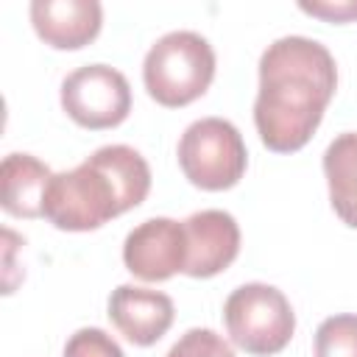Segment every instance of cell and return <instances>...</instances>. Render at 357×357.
<instances>
[{
  "mask_svg": "<svg viewBox=\"0 0 357 357\" xmlns=\"http://www.w3.org/2000/svg\"><path fill=\"white\" fill-rule=\"evenodd\" d=\"M337 89V64L310 36H282L259 56L254 126L268 151L293 153L310 142Z\"/></svg>",
  "mask_w": 357,
  "mask_h": 357,
  "instance_id": "6da1fadb",
  "label": "cell"
},
{
  "mask_svg": "<svg viewBox=\"0 0 357 357\" xmlns=\"http://www.w3.org/2000/svg\"><path fill=\"white\" fill-rule=\"evenodd\" d=\"M151 190V167L131 145H103L78 167L53 173L42 218L61 231H92L139 206Z\"/></svg>",
  "mask_w": 357,
  "mask_h": 357,
  "instance_id": "7a4b0ae2",
  "label": "cell"
},
{
  "mask_svg": "<svg viewBox=\"0 0 357 357\" xmlns=\"http://www.w3.org/2000/svg\"><path fill=\"white\" fill-rule=\"evenodd\" d=\"M215 78V50L195 31H170L159 36L142 61V84L148 95L178 109L198 100Z\"/></svg>",
  "mask_w": 357,
  "mask_h": 357,
  "instance_id": "3957f363",
  "label": "cell"
},
{
  "mask_svg": "<svg viewBox=\"0 0 357 357\" xmlns=\"http://www.w3.org/2000/svg\"><path fill=\"white\" fill-rule=\"evenodd\" d=\"M223 324L237 349L268 357L282 351L296 332V312L287 296L265 282H248L229 293Z\"/></svg>",
  "mask_w": 357,
  "mask_h": 357,
  "instance_id": "277c9868",
  "label": "cell"
},
{
  "mask_svg": "<svg viewBox=\"0 0 357 357\" xmlns=\"http://www.w3.org/2000/svg\"><path fill=\"white\" fill-rule=\"evenodd\" d=\"M176 153L187 181L209 192L234 187L248 165V151L240 131L223 117H201L190 123Z\"/></svg>",
  "mask_w": 357,
  "mask_h": 357,
  "instance_id": "5b68a950",
  "label": "cell"
},
{
  "mask_svg": "<svg viewBox=\"0 0 357 357\" xmlns=\"http://www.w3.org/2000/svg\"><path fill=\"white\" fill-rule=\"evenodd\" d=\"M61 109L81 128H114L131 112V86L109 64H84L61 81Z\"/></svg>",
  "mask_w": 357,
  "mask_h": 357,
  "instance_id": "8992f818",
  "label": "cell"
},
{
  "mask_svg": "<svg viewBox=\"0 0 357 357\" xmlns=\"http://www.w3.org/2000/svg\"><path fill=\"white\" fill-rule=\"evenodd\" d=\"M123 262L142 282H165L178 271L184 273V262H187L184 223L173 218L142 220L126 234Z\"/></svg>",
  "mask_w": 357,
  "mask_h": 357,
  "instance_id": "52a82bcc",
  "label": "cell"
},
{
  "mask_svg": "<svg viewBox=\"0 0 357 357\" xmlns=\"http://www.w3.org/2000/svg\"><path fill=\"white\" fill-rule=\"evenodd\" d=\"M184 223L187 262L184 273L192 279H209L226 271L240 254V226L223 209L192 212Z\"/></svg>",
  "mask_w": 357,
  "mask_h": 357,
  "instance_id": "ba28073f",
  "label": "cell"
},
{
  "mask_svg": "<svg viewBox=\"0 0 357 357\" xmlns=\"http://www.w3.org/2000/svg\"><path fill=\"white\" fill-rule=\"evenodd\" d=\"M109 321L134 346H153L173 324V301L162 290L120 284L109 296Z\"/></svg>",
  "mask_w": 357,
  "mask_h": 357,
  "instance_id": "9c48e42d",
  "label": "cell"
},
{
  "mask_svg": "<svg viewBox=\"0 0 357 357\" xmlns=\"http://www.w3.org/2000/svg\"><path fill=\"white\" fill-rule=\"evenodd\" d=\"M31 22L50 47L78 50L100 33L103 8L98 0H33Z\"/></svg>",
  "mask_w": 357,
  "mask_h": 357,
  "instance_id": "30bf717a",
  "label": "cell"
},
{
  "mask_svg": "<svg viewBox=\"0 0 357 357\" xmlns=\"http://www.w3.org/2000/svg\"><path fill=\"white\" fill-rule=\"evenodd\" d=\"M53 173L31 153H8L0 165V204L14 218H42Z\"/></svg>",
  "mask_w": 357,
  "mask_h": 357,
  "instance_id": "8fae6325",
  "label": "cell"
},
{
  "mask_svg": "<svg viewBox=\"0 0 357 357\" xmlns=\"http://www.w3.org/2000/svg\"><path fill=\"white\" fill-rule=\"evenodd\" d=\"M324 176L335 215L357 229V131H343L326 145Z\"/></svg>",
  "mask_w": 357,
  "mask_h": 357,
  "instance_id": "7c38bea8",
  "label": "cell"
},
{
  "mask_svg": "<svg viewBox=\"0 0 357 357\" xmlns=\"http://www.w3.org/2000/svg\"><path fill=\"white\" fill-rule=\"evenodd\" d=\"M315 357H357V315L324 318L315 329Z\"/></svg>",
  "mask_w": 357,
  "mask_h": 357,
  "instance_id": "4fadbf2b",
  "label": "cell"
},
{
  "mask_svg": "<svg viewBox=\"0 0 357 357\" xmlns=\"http://www.w3.org/2000/svg\"><path fill=\"white\" fill-rule=\"evenodd\" d=\"M165 357H237L234 349L218 335L215 329L206 326H192L187 329Z\"/></svg>",
  "mask_w": 357,
  "mask_h": 357,
  "instance_id": "5bb4252c",
  "label": "cell"
},
{
  "mask_svg": "<svg viewBox=\"0 0 357 357\" xmlns=\"http://www.w3.org/2000/svg\"><path fill=\"white\" fill-rule=\"evenodd\" d=\"M64 357H126V354L109 332L98 326H81L67 337Z\"/></svg>",
  "mask_w": 357,
  "mask_h": 357,
  "instance_id": "9a60e30c",
  "label": "cell"
},
{
  "mask_svg": "<svg viewBox=\"0 0 357 357\" xmlns=\"http://www.w3.org/2000/svg\"><path fill=\"white\" fill-rule=\"evenodd\" d=\"M301 11L332 20V22H349L357 20V3L354 0H343V3H298Z\"/></svg>",
  "mask_w": 357,
  "mask_h": 357,
  "instance_id": "2e32d148",
  "label": "cell"
}]
</instances>
